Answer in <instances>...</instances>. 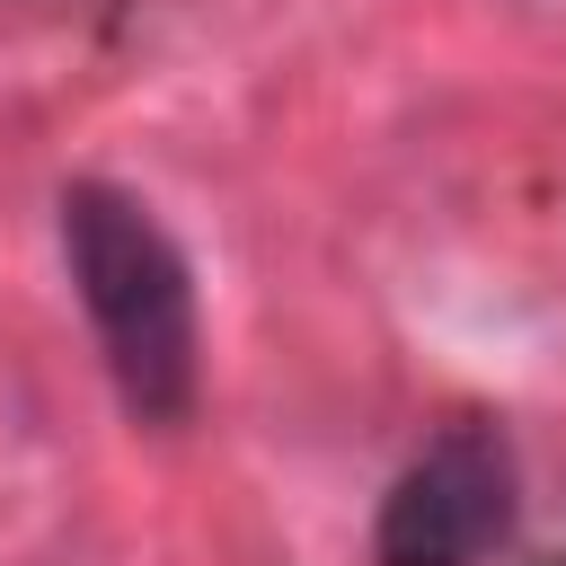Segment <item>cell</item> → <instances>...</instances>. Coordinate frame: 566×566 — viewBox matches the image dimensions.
Masks as SVG:
<instances>
[{
	"mask_svg": "<svg viewBox=\"0 0 566 566\" xmlns=\"http://www.w3.org/2000/svg\"><path fill=\"white\" fill-rule=\"evenodd\" d=\"M62 256H71V283L88 301V327L106 345L115 398L142 424H177L195 407V363H203L195 274H186L177 239L150 221L142 195L80 177V186H62Z\"/></svg>",
	"mask_w": 566,
	"mask_h": 566,
	"instance_id": "1",
	"label": "cell"
},
{
	"mask_svg": "<svg viewBox=\"0 0 566 566\" xmlns=\"http://www.w3.org/2000/svg\"><path fill=\"white\" fill-rule=\"evenodd\" d=\"M513 531V451L451 424L380 504V566H478Z\"/></svg>",
	"mask_w": 566,
	"mask_h": 566,
	"instance_id": "2",
	"label": "cell"
}]
</instances>
